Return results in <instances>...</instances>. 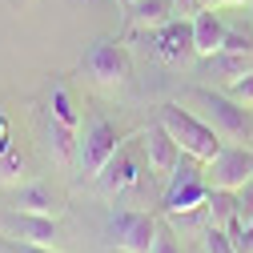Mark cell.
Masks as SVG:
<instances>
[{"mask_svg":"<svg viewBox=\"0 0 253 253\" xmlns=\"http://www.w3.org/2000/svg\"><path fill=\"white\" fill-rule=\"evenodd\" d=\"M16 209H28V213H44V217H56L60 213V197L44 181H28V185H16Z\"/></svg>","mask_w":253,"mask_h":253,"instance_id":"15","label":"cell"},{"mask_svg":"<svg viewBox=\"0 0 253 253\" xmlns=\"http://www.w3.org/2000/svg\"><path fill=\"white\" fill-rule=\"evenodd\" d=\"M141 149H145V161H149V177L169 181V173H173L177 161H181V145L169 137V129H165L161 121H153L149 129L141 133Z\"/></svg>","mask_w":253,"mask_h":253,"instance_id":"10","label":"cell"},{"mask_svg":"<svg viewBox=\"0 0 253 253\" xmlns=\"http://www.w3.org/2000/svg\"><path fill=\"white\" fill-rule=\"evenodd\" d=\"M205 253H241L233 241H229V233L225 229H205V245H201Z\"/></svg>","mask_w":253,"mask_h":253,"instance_id":"20","label":"cell"},{"mask_svg":"<svg viewBox=\"0 0 253 253\" xmlns=\"http://www.w3.org/2000/svg\"><path fill=\"white\" fill-rule=\"evenodd\" d=\"M205 8H249L253 0H201Z\"/></svg>","mask_w":253,"mask_h":253,"instance_id":"25","label":"cell"},{"mask_svg":"<svg viewBox=\"0 0 253 253\" xmlns=\"http://www.w3.org/2000/svg\"><path fill=\"white\" fill-rule=\"evenodd\" d=\"M48 125H60V129L81 133V117H77L73 92H69V84H65V81H60V84L52 88V97H48Z\"/></svg>","mask_w":253,"mask_h":253,"instance_id":"17","label":"cell"},{"mask_svg":"<svg viewBox=\"0 0 253 253\" xmlns=\"http://www.w3.org/2000/svg\"><path fill=\"white\" fill-rule=\"evenodd\" d=\"M157 121L169 129V137L181 145V153L197 157V161H205V165L213 161L221 149H225V141L213 133V125H205L197 113H189V109H181V105H161Z\"/></svg>","mask_w":253,"mask_h":253,"instance_id":"2","label":"cell"},{"mask_svg":"<svg viewBox=\"0 0 253 253\" xmlns=\"http://www.w3.org/2000/svg\"><path fill=\"white\" fill-rule=\"evenodd\" d=\"M149 253H185L181 249V237H177V229L169 225V221H157V237H153V249Z\"/></svg>","mask_w":253,"mask_h":253,"instance_id":"18","label":"cell"},{"mask_svg":"<svg viewBox=\"0 0 253 253\" xmlns=\"http://www.w3.org/2000/svg\"><path fill=\"white\" fill-rule=\"evenodd\" d=\"M209 177H205V161H197V157H189V153H181V161H177V169L169 173V181H165V197H161V205H165V217H177V213H193V209H201L205 201H209Z\"/></svg>","mask_w":253,"mask_h":253,"instance_id":"3","label":"cell"},{"mask_svg":"<svg viewBox=\"0 0 253 253\" xmlns=\"http://www.w3.org/2000/svg\"><path fill=\"white\" fill-rule=\"evenodd\" d=\"M205 217H209V229H225L229 233L237 225V193L233 189H209Z\"/></svg>","mask_w":253,"mask_h":253,"instance_id":"16","label":"cell"},{"mask_svg":"<svg viewBox=\"0 0 253 253\" xmlns=\"http://www.w3.org/2000/svg\"><path fill=\"white\" fill-rule=\"evenodd\" d=\"M225 37H229V24L217 16V8H201L193 16V48L201 60H209L213 52L225 48Z\"/></svg>","mask_w":253,"mask_h":253,"instance_id":"12","label":"cell"},{"mask_svg":"<svg viewBox=\"0 0 253 253\" xmlns=\"http://www.w3.org/2000/svg\"><path fill=\"white\" fill-rule=\"evenodd\" d=\"M141 177H145V173H141V165H137L133 157L121 149V153H117V157H113V161H109V165H105L97 177H92V181L101 185V193H109V197H121L125 189L141 185Z\"/></svg>","mask_w":253,"mask_h":253,"instance_id":"11","label":"cell"},{"mask_svg":"<svg viewBox=\"0 0 253 253\" xmlns=\"http://www.w3.org/2000/svg\"><path fill=\"white\" fill-rule=\"evenodd\" d=\"M177 16L173 0H129V12H125V24L133 33H149V28H161Z\"/></svg>","mask_w":253,"mask_h":253,"instance_id":"13","label":"cell"},{"mask_svg":"<svg viewBox=\"0 0 253 253\" xmlns=\"http://www.w3.org/2000/svg\"><path fill=\"white\" fill-rule=\"evenodd\" d=\"M249 12H253V4H249Z\"/></svg>","mask_w":253,"mask_h":253,"instance_id":"27","label":"cell"},{"mask_svg":"<svg viewBox=\"0 0 253 253\" xmlns=\"http://www.w3.org/2000/svg\"><path fill=\"white\" fill-rule=\"evenodd\" d=\"M189 101L197 105V117L213 125V133L225 145H245L253 149V109L233 101L229 92H213V88H193Z\"/></svg>","mask_w":253,"mask_h":253,"instance_id":"1","label":"cell"},{"mask_svg":"<svg viewBox=\"0 0 253 253\" xmlns=\"http://www.w3.org/2000/svg\"><path fill=\"white\" fill-rule=\"evenodd\" d=\"M12 253H56L52 245H24V241H8Z\"/></svg>","mask_w":253,"mask_h":253,"instance_id":"24","label":"cell"},{"mask_svg":"<svg viewBox=\"0 0 253 253\" xmlns=\"http://www.w3.org/2000/svg\"><path fill=\"white\" fill-rule=\"evenodd\" d=\"M109 245L121 253H149L157 237V217L145 209H121L109 217Z\"/></svg>","mask_w":253,"mask_h":253,"instance_id":"7","label":"cell"},{"mask_svg":"<svg viewBox=\"0 0 253 253\" xmlns=\"http://www.w3.org/2000/svg\"><path fill=\"white\" fill-rule=\"evenodd\" d=\"M201 253H205V249H201Z\"/></svg>","mask_w":253,"mask_h":253,"instance_id":"29","label":"cell"},{"mask_svg":"<svg viewBox=\"0 0 253 253\" xmlns=\"http://www.w3.org/2000/svg\"><path fill=\"white\" fill-rule=\"evenodd\" d=\"M137 41L145 44V52H153L157 60H165V65H189V60L197 56V48H193V20H181V16H173L161 28L137 33Z\"/></svg>","mask_w":253,"mask_h":253,"instance_id":"6","label":"cell"},{"mask_svg":"<svg viewBox=\"0 0 253 253\" xmlns=\"http://www.w3.org/2000/svg\"><path fill=\"white\" fill-rule=\"evenodd\" d=\"M121 145H125V137L113 129V125L105 117H92L84 129L77 133V165H81V173L84 177H97L121 153Z\"/></svg>","mask_w":253,"mask_h":253,"instance_id":"4","label":"cell"},{"mask_svg":"<svg viewBox=\"0 0 253 253\" xmlns=\"http://www.w3.org/2000/svg\"><path fill=\"white\" fill-rule=\"evenodd\" d=\"M0 237L4 241H24V245H56L60 225L56 217L28 213V209H0Z\"/></svg>","mask_w":253,"mask_h":253,"instance_id":"8","label":"cell"},{"mask_svg":"<svg viewBox=\"0 0 253 253\" xmlns=\"http://www.w3.org/2000/svg\"><path fill=\"white\" fill-rule=\"evenodd\" d=\"M0 181L4 185H20L24 181V157L16 149H8L4 157H0Z\"/></svg>","mask_w":253,"mask_h":253,"instance_id":"19","label":"cell"},{"mask_svg":"<svg viewBox=\"0 0 253 253\" xmlns=\"http://www.w3.org/2000/svg\"><path fill=\"white\" fill-rule=\"evenodd\" d=\"M237 225H253V181L237 189Z\"/></svg>","mask_w":253,"mask_h":253,"instance_id":"22","label":"cell"},{"mask_svg":"<svg viewBox=\"0 0 253 253\" xmlns=\"http://www.w3.org/2000/svg\"><path fill=\"white\" fill-rule=\"evenodd\" d=\"M12 149V141H8V121H4V113H0V157H4Z\"/></svg>","mask_w":253,"mask_h":253,"instance_id":"26","label":"cell"},{"mask_svg":"<svg viewBox=\"0 0 253 253\" xmlns=\"http://www.w3.org/2000/svg\"><path fill=\"white\" fill-rule=\"evenodd\" d=\"M225 92H229L233 101H241V105H249V109H253V73H245V77L229 81V84H225Z\"/></svg>","mask_w":253,"mask_h":253,"instance_id":"21","label":"cell"},{"mask_svg":"<svg viewBox=\"0 0 253 253\" xmlns=\"http://www.w3.org/2000/svg\"><path fill=\"white\" fill-rule=\"evenodd\" d=\"M245 73H253V48H221L209 56V77L221 84H229Z\"/></svg>","mask_w":253,"mask_h":253,"instance_id":"14","label":"cell"},{"mask_svg":"<svg viewBox=\"0 0 253 253\" xmlns=\"http://www.w3.org/2000/svg\"><path fill=\"white\" fill-rule=\"evenodd\" d=\"M125 4H129V0H125Z\"/></svg>","mask_w":253,"mask_h":253,"instance_id":"28","label":"cell"},{"mask_svg":"<svg viewBox=\"0 0 253 253\" xmlns=\"http://www.w3.org/2000/svg\"><path fill=\"white\" fill-rule=\"evenodd\" d=\"M173 8H177V16H181V20H193L205 4H201V0H173Z\"/></svg>","mask_w":253,"mask_h":253,"instance_id":"23","label":"cell"},{"mask_svg":"<svg viewBox=\"0 0 253 253\" xmlns=\"http://www.w3.org/2000/svg\"><path fill=\"white\" fill-rule=\"evenodd\" d=\"M84 77L92 84H101V88H117L133 77V52L129 44H121V41H97V44H88L84 52Z\"/></svg>","mask_w":253,"mask_h":253,"instance_id":"5","label":"cell"},{"mask_svg":"<svg viewBox=\"0 0 253 253\" xmlns=\"http://www.w3.org/2000/svg\"><path fill=\"white\" fill-rule=\"evenodd\" d=\"M205 177H209V185L213 189H245L249 181H253V149H245V145H225L213 161L205 165Z\"/></svg>","mask_w":253,"mask_h":253,"instance_id":"9","label":"cell"}]
</instances>
